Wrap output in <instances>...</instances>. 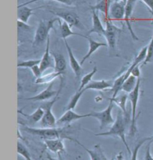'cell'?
Listing matches in <instances>:
<instances>
[{
    "instance_id": "7a4b0ae2",
    "label": "cell",
    "mask_w": 153,
    "mask_h": 160,
    "mask_svg": "<svg viewBox=\"0 0 153 160\" xmlns=\"http://www.w3.org/2000/svg\"><path fill=\"white\" fill-rule=\"evenodd\" d=\"M96 136H116L120 138L124 145L126 146V150L129 154H131V151L128 145L127 141L126 138V115L121 110L118 112L116 115V118L114 123L111 125V127L109 129L108 132H99L95 134Z\"/></svg>"
},
{
    "instance_id": "ac0fdd59",
    "label": "cell",
    "mask_w": 153,
    "mask_h": 160,
    "mask_svg": "<svg viewBox=\"0 0 153 160\" xmlns=\"http://www.w3.org/2000/svg\"><path fill=\"white\" fill-rule=\"evenodd\" d=\"M76 142L85 150V151L88 153L90 157H91V160H108V158L106 157V155L103 153L100 144H96L94 146V149L90 150L88 148H86L85 146H84L83 144H81L78 141L76 140Z\"/></svg>"
},
{
    "instance_id": "6da1fadb",
    "label": "cell",
    "mask_w": 153,
    "mask_h": 160,
    "mask_svg": "<svg viewBox=\"0 0 153 160\" xmlns=\"http://www.w3.org/2000/svg\"><path fill=\"white\" fill-rule=\"evenodd\" d=\"M22 130L25 131L28 134L34 136H38L43 140L47 139H68L76 142V139L71 138L67 135L66 128H56V127H42V128H34L31 127H22Z\"/></svg>"
},
{
    "instance_id": "836d02e7",
    "label": "cell",
    "mask_w": 153,
    "mask_h": 160,
    "mask_svg": "<svg viewBox=\"0 0 153 160\" xmlns=\"http://www.w3.org/2000/svg\"><path fill=\"white\" fill-rule=\"evenodd\" d=\"M41 59H32L20 62L17 64V68H32L36 65H39L41 64Z\"/></svg>"
},
{
    "instance_id": "44dd1931",
    "label": "cell",
    "mask_w": 153,
    "mask_h": 160,
    "mask_svg": "<svg viewBox=\"0 0 153 160\" xmlns=\"http://www.w3.org/2000/svg\"><path fill=\"white\" fill-rule=\"evenodd\" d=\"M147 49H148V47H147V46L143 47V48L141 49V51L139 52L138 55L135 57V60H134L133 62L131 63V64L129 66V68L126 70V71L124 73H125L126 79H127V78L129 77L130 75H131V70H132V69L135 68V67H136L137 65H140V64H141V63L144 62V61L146 58Z\"/></svg>"
},
{
    "instance_id": "f546056e",
    "label": "cell",
    "mask_w": 153,
    "mask_h": 160,
    "mask_svg": "<svg viewBox=\"0 0 153 160\" xmlns=\"http://www.w3.org/2000/svg\"><path fill=\"white\" fill-rule=\"evenodd\" d=\"M85 91H86L85 89H83V90H81V91L78 90L77 91H76L75 94H74L73 96L70 98V101H69L67 106L66 109L67 110H74L75 109L76 106H77L78 101H79L80 98H81L82 94H84V92H85Z\"/></svg>"
},
{
    "instance_id": "d4e9b609",
    "label": "cell",
    "mask_w": 153,
    "mask_h": 160,
    "mask_svg": "<svg viewBox=\"0 0 153 160\" xmlns=\"http://www.w3.org/2000/svg\"><path fill=\"white\" fill-rule=\"evenodd\" d=\"M112 2L113 0H101L99 2H96L95 5L91 6V9L96 11H100L105 14L106 19H108L109 8H110Z\"/></svg>"
},
{
    "instance_id": "74e56055",
    "label": "cell",
    "mask_w": 153,
    "mask_h": 160,
    "mask_svg": "<svg viewBox=\"0 0 153 160\" xmlns=\"http://www.w3.org/2000/svg\"><path fill=\"white\" fill-rule=\"evenodd\" d=\"M31 70H32V73H33L34 77H36V79L41 77L42 76V74H43V73H42V71L41 70V68H40V64L39 65H36V66L33 67L32 68H31Z\"/></svg>"
},
{
    "instance_id": "8992f818",
    "label": "cell",
    "mask_w": 153,
    "mask_h": 160,
    "mask_svg": "<svg viewBox=\"0 0 153 160\" xmlns=\"http://www.w3.org/2000/svg\"><path fill=\"white\" fill-rule=\"evenodd\" d=\"M141 79L137 80L136 87L134 90L129 94V100L131 102V127H130L129 136H134L137 132V108L138 100L140 98V93H141Z\"/></svg>"
},
{
    "instance_id": "d6986e66",
    "label": "cell",
    "mask_w": 153,
    "mask_h": 160,
    "mask_svg": "<svg viewBox=\"0 0 153 160\" xmlns=\"http://www.w3.org/2000/svg\"><path fill=\"white\" fill-rule=\"evenodd\" d=\"M87 41H88V46H89V49H88V51H87V52L86 53V55L85 56L82 58V59L81 60V62H80V64H81V65L82 66L83 65V64L85 63L86 61H87L88 58L91 57L92 55L96 51H97L98 49L100 48V47H108V45H107V43H102V42H98L96 41H94V40H93L91 38H90L89 36L87 37Z\"/></svg>"
},
{
    "instance_id": "1f68e13d",
    "label": "cell",
    "mask_w": 153,
    "mask_h": 160,
    "mask_svg": "<svg viewBox=\"0 0 153 160\" xmlns=\"http://www.w3.org/2000/svg\"><path fill=\"white\" fill-rule=\"evenodd\" d=\"M152 140V137H146V138H143L141 141H139L135 145V148H134L131 154V160H137V156H138V152L141 147L143 146V144H145L146 142H150Z\"/></svg>"
},
{
    "instance_id": "60d3db41",
    "label": "cell",
    "mask_w": 153,
    "mask_h": 160,
    "mask_svg": "<svg viewBox=\"0 0 153 160\" xmlns=\"http://www.w3.org/2000/svg\"><path fill=\"white\" fill-rule=\"evenodd\" d=\"M141 1L149 8V9L153 14V0H141Z\"/></svg>"
},
{
    "instance_id": "4dcf8cb0",
    "label": "cell",
    "mask_w": 153,
    "mask_h": 160,
    "mask_svg": "<svg viewBox=\"0 0 153 160\" xmlns=\"http://www.w3.org/2000/svg\"><path fill=\"white\" fill-rule=\"evenodd\" d=\"M96 72H97V67L95 66L94 68H93V69L92 70V71H91L90 73H87L86 75L84 76L81 79V84H80V86H79V88H78V90L79 91L83 90V89L85 88L92 81V78H93V77L95 75Z\"/></svg>"
},
{
    "instance_id": "d590c367",
    "label": "cell",
    "mask_w": 153,
    "mask_h": 160,
    "mask_svg": "<svg viewBox=\"0 0 153 160\" xmlns=\"http://www.w3.org/2000/svg\"><path fill=\"white\" fill-rule=\"evenodd\" d=\"M38 1H41V0H32V1H28L26 3L21 4V5H21V6H23V5H28V4L36 2H38ZM53 1L58 2L62 3V4H64V5H68V6H71V5H72V4H73L72 0H53Z\"/></svg>"
},
{
    "instance_id": "30bf717a",
    "label": "cell",
    "mask_w": 153,
    "mask_h": 160,
    "mask_svg": "<svg viewBox=\"0 0 153 160\" xmlns=\"http://www.w3.org/2000/svg\"><path fill=\"white\" fill-rule=\"evenodd\" d=\"M89 117H91L90 113L81 115V114L76 113L73 110H67L60 118L57 120V126L62 127L65 125H70L72 122Z\"/></svg>"
},
{
    "instance_id": "7bdbcfd3",
    "label": "cell",
    "mask_w": 153,
    "mask_h": 160,
    "mask_svg": "<svg viewBox=\"0 0 153 160\" xmlns=\"http://www.w3.org/2000/svg\"><path fill=\"white\" fill-rule=\"evenodd\" d=\"M120 1L124 2L126 3V2H127V0H113V2H120Z\"/></svg>"
},
{
    "instance_id": "7402d4cb",
    "label": "cell",
    "mask_w": 153,
    "mask_h": 160,
    "mask_svg": "<svg viewBox=\"0 0 153 160\" xmlns=\"http://www.w3.org/2000/svg\"><path fill=\"white\" fill-rule=\"evenodd\" d=\"M59 23V27H60V32H61V37L62 38L63 40L67 39V38L70 37V36H79V37L84 38H87L88 36L87 35H81V34L78 33H76V32H72V30L71 29V27L68 23H67L66 22L64 21L61 20L60 19V20L58 21Z\"/></svg>"
},
{
    "instance_id": "b9f144b4",
    "label": "cell",
    "mask_w": 153,
    "mask_h": 160,
    "mask_svg": "<svg viewBox=\"0 0 153 160\" xmlns=\"http://www.w3.org/2000/svg\"><path fill=\"white\" fill-rule=\"evenodd\" d=\"M58 159H55V158L52 157L49 153H47V159L49 160H64V159H63L62 157H61V154H58Z\"/></svg>"
},
{
    "instance_id": "9a60e30c",
    "label": "cell",
    "mask_w": 153,
    "mask_h": 160,
    "mask_svg": "<svg viewBox=\"0 0 153 160\" xmlns=\"http://www.w3.org/2000/svg\"><path fill=\"white\" fill-rule=\"evenodd\" d=\"M54 83L52 82L49 83V85L48 86L45 90L41 91V93L35 95V96L31 97V98H26L25 100H29V101H33V102H41V101H46L50 100L51 98H54L55 95L58 93V91H54L53 90L52 87Z\"/></svg>"
},
{
    "instance_id": "484cf974",
    "label": "cell",
    "mask_w": 153,
    "mask_h": 160,
    "mask_svg": "<svg viewBox=\"0 0 153 160\" xmlns=\"http://www.w3.org/2000/svg\"><path fill=\"white\" fill-rule=\"evenodd\" d=\"M129 100V94L124 92L122 94H118L116 98H109V100H111L114 102V103L117 105L120 108V110L126 115V102Z\"/></svg>"
},
{
    "instance_id": "8d00e7d4",
    "label": "cell",
    "mask_w": 153,
    "mask_h": 160,
    "mask_svg": "<svg viewBox=\"0 0 153 160\" xmlns=\"http://www.w3.org/2000/svg\"><path fill=\"white\" fill-rule=\"evenodd\" d=\"M17 26H18V30L19 32L20 31H30L32 30L33 27L32 26H30L28 23H26V22H21L20 20H17Z\"/></svg>"
},
{
    "instance_id": "603a6c76",
    "label": "cell",
    "mask_w": 153,
    "mask_h": 160,
    "mask_svg": "<svg viewBox=\"0 0 153 160\" xmlns=\"http://www.w3.org/2000/svg\"><path fill=\"white\" fill-rule=\"evenodd\" d=\"M55 62V71L64 74L67 69V61L64 55L59 52H52Z\"/></svg>"
},
{
    "instance_id": "ee69618b",
    "label": "cell",
    "mask_w": 153,
    "mask_h": 160,
    "mask_svg": "<svg viewBox=\"0 0 153 160\" xmlns=\"http://www.w3.org/2000/svg\"><path fill=\"white\" fill-rule=\"evenodd\" d=\"M95 1L96 2H99V1H101V0H95Z\"/></svg>"
},
{
    "instance_id": "52a82bcc",
    "label": "cell",
    "mask_w": 153,
    "mask_h": 160,
    "mask_svg": "<svg viewBox=\"0 0 153 160\" xmlns=\"http://www.w3.org/2000/svg\"><path fill=\"white\" fill-rule=\"evenodd\" d=\"M108 106H107L106 109L101 112H91V117L97 119L99 122V129L102 130L107 128L109 126L112 125L114 123L115 120L114 119L112 116V111L114 108V102L111 100H109Z\"/></svg>"
},
{
    "instance_id": "d6a6232c",
    "label": "cell",
    "mask_w": 153,
    "mask_h": 160,
    "mask_svg": "<svg viewBox=\"0 0 153 160\" xmlns=\"http://www.w3.org/2000/svg\"><path fill=\"white\" fill-rule=\"evenodd\" d=\"M17 153L22 156L25 160H32L30 153L28 152V149L20 141H18V142H17Z\"/></svg>"
},
{
    "instance_id": "3957f363",
    "label": "cell",
    "mask_w": 153,
    "mask_h": 160,
    "mask_svg": "<svg viewBox=\"0 0 153 160\" xmlns=\"http://www.w3.org/2000/svg\"><path fill=\"white\" fill-rule=\"evenodd\" d=\"M106 32L105 38L107 41V45L109 49V53L111 56H115L117 54V40L122 29L113 23L112 20L106 19Z\"/></svg>"
},
{
    "instance_id": "e0dca14e",
    "label": "cell",
    "mask_w": 153,
    "mask_h": 160,
    "mask_svg": "<svg viewBox=\"0 0 153 160\" xmlns=\"http://www.w3.org/2000/svg\"><path fill=\"white\" fill-rule=\"evenodd\" d=\"M111 81H107V80H92L88 85L85 88V91L93 90V91H105L111 90L113 86Z\"/></svg>"
},
{
    "instance_id": "ab89813d",
    "label": "cell",
    "mask_w": 153,
    "mask_h": 160,
    "mask_svg": "<svg viewBox=\"0 0 153 160\" xmlns=\"http://www.w3.org/2000/svg\"><path fill=\"white\" fill-rule=\"evenodd\" d=\"M131 75L134 76L137 79H139L141 77V70H140V65H137L136 67L133 68L131 72Z\"/></svg>"
},
{
    "instance_id": "5b68a950",
    "label": "cell",
    "mask_w": 153,
    "mask_h": 160,
    "mask_svg": "<svg viewBox=\"0 0 153 160\" xmlns=\"http://www.w3.org/2000/svg\"><path fill=\"white\" fill-rule=\"evenodd\" d=\"M60 18H56L51 19L49 20H41L38 24L35 34L34 36L33 47H40L41 44L44 43L45 41H47L48 38L49 36V32L54 28V23L55 22H58Z\"/></svg>"
},
{
    "instance_id": "2e32d148",
    "label": "cell",
    "mask_w": 153,
    "mask_h": 160,
    "mask_svg": "<svg viewBox=\"0 0 153 160\" xmlns=\"http://www.w3.org/2000/svg\"><path fill=\"white\" fill-rule=\"evenodd\" d=\"M44 141L46 147L49 151L56 154H61L65 153V147L62 138L56 139H47Z\"/></svg>"
},
{
    "instance_id": "ba28073f",
    "label": "cell",
    "mask_w": 153,
    "mask_h": 160,
    "mask_svg": "<svg viewBox=\"0 0 153 160\" xmlns=\"http://www.w3.org/2000/svg\"><path fill=\"white\" fill-rule=\"evenodd\" d=\"M49 11L55 16H57V18H60L61 20L68 23L70 27H75L81 30L85 29V26L82 25L77 14L73 11L64 10V9H54V11L49 10Z\"/></svg>"
},
{
    "instance_id": "277c9868",
    "label": "cell",
    "mask_w": 153,
    "mask_h": 160,
    "mask_svg": "<svg viewBox=\"0 0 153 160\" xmlns=\"http://www.w3.org/2000/svg\"><path fill=\"white\" fill-rule=\"evenodd\" d=\"M63 85H64V82H63V79H61L60 88L55 97H54L52 100L46 102L41 106L44 110V115L41 121V125L43 127H55L57 126V119L55 118L52 112V107L60 97L61 90L63 88Z\"/></svg>"
},
{
    "instance_id": "4316f807",
    "label": "cell",
    "mask_w": 153,
    "mask_h": 160,
    "mask_svg": "<svg viewBox=\"0 0 153 160\" xmlns=\"http://www.w3.org/2000/svg\"><path fill=\"white\" fill-rule=\"evenodd\" d=\"M63 73H58V72H52V73L46 74V75H42L41 77L37 78L35 80V83L38 85H42V84H48L52 83L54 82V80L57 78L62 76Z\"/></svg>"
},
{
    "instance_id": "bcb514c9",
    "label": "cell",
    "mask_w": 153,
    "mask_h": 160,
    "mask_svg": "<svg viewBox=\"0 0 153 160\" xmlns=\"http://www.w3.org/2000/svg\"><path fill=\"white\" fill-rule=\"evenodd\" d=\"M111 160H115V158H114H114H113V159H112Z\"/></svg>"
},
{
    "instance_id": "83f0119b",
    "label": "cell",
    "mask_w": 153,
    "mask_h": 160,
    "mask_svg": "<svg viewBox=\"0 0 153 160\" xmlns=\"http://www.w3.org/2000/svg\"><path fill=\"white\" fill-rule=\"evenodd\" d=\"M126 80L125 73L122 74L120 77H118L116 79L114 80V83H113V86L111 88V91H113V95L111 98H114L119 94V93L122 91V85H123L124 82Z\"/></svg>"
},
{
    "instance_id": "4fadbf2b",
    "label": "cell",
    "mask_w": 153,
    "mask_h": 160,
    "mask_svg": "<svg viewBox=\"0 0 153 160\" xmlns=\"http://www.w3.org/2000/svg\"><path fill=\"white\" fill-rule=\"evenodd\" d=\"M64 42L65 47H66L67 51V53H68L69 62H70V68H71V69L72 70V71H73L74 74H75L76 77L77 78V79H78V78L81 77L82 70L83 69H82L81 64L78 62V60L76 59L75 56H74L71 47H70V45H69L67 39H64Z\"/></svg>"
},
{
    "instance_id": "5bb4252c",
    "label": "cell",
    "mask_w": 153,
    "mask_h": 160,
    "mask_svg": "<svg viewBox=\"0 0 153 160\" xmlns=\"http://www.w3.org/2000/svg\"><path fill=\"white\" fill-rule=\"evenodd\" d=\"M92 11V28L87 33V36H89L91 34L95 33L99 36H104L105 32H106V27L103 26L99 18L98 11L91 10Z\"/></svg>"
},
{
    "instance_id": "e575fe53",
    "label": "cell",
    "mask_w": 153,
    "mask_h": 160,
    "mask_svg": "<svg viewBox=\"0 0 153 160\" xmlns=\"http://www.w3.org/2000/svg\"><path fill=\"white\" fill-rule=\"evenodd\" d=\"M148 49H147V55L146 58L145 59L144 62H143V64H146L148 63L152 62L153 60V33L152 35V38H151V41L148 45Z\"/></svg>"
},
{
    "instance_id": "9c48e42d",
    "label": "cell",
    "mask_w": 153,
    "mask_h": 160,
    "mask_svg": "<svg viewBox=\"0 0 153 160\" xmlns=\"http://www.w3.org/2000/svg\"><path fill=\"white\" fill-rule=\"evenodd\" d=\"M126 2H112L109 8L108 19L111 20H122L125 18Z\"/></svg>"
},
{
    "instance_id": "f35d334b",
    "label": "cell",
    "mask_w": 153,
    "mask_h": 160,
    "mask_svg": "<svg viewBox=\"0 0 153 160\" xmlns=\"http://www.w3.org/2000/svg\"><path fill=\"white\" fill-rule=\"evenodd\" d=\"M152 141H150V142L148 143V145H147L146 149L144 160H153V157L151 154V144H152Z\"/></svg>"
},
{
    "instance_id": "7c38bea8",
    "label": "cell",
    "mask_w": 153,
    "mask_h": 160,
    "mask_svg": "<svg viewBox=\"0 0 153 160\" xmlns=\"http://www.w3.org/2000/svg\"><path fill=\"white\" fill-rule=\"evenodd\" d=\"M40 68H41L42 73H43L47 69L55 68L54 58H53L52 55L50 52V38H49V36L47 39L45 52L41 58Z\"/></svg>"
},
{
    "instance_id": "ffe728a7",
    "label": "cell",
    "mask_w": 153,
    "mask_h": 160,
    "mask_svg": "<svg viewBox=\"0 0 153 160\" xmlns=\"http://www.w3.org/2000/svg\"><path fill=\"white\" fill-rule=\"evenodd\" d=\"M19 114H20L21 115H22L26 119V121H28V123L31 124H34V123H37L38 122H40L43 118V115H44V110L41 107L37 108V109L34 111L33 113L31 114V115H28V114L24 113L22 112V110H18Z\"/></svg>"
},
{
    "instance_id": "f6af8a7d",
    "label": "cell",
    "mask_w": 153,
    "mask_h": 160,
    "mask_svg": "<svg viewBox=\"0 0 153 160\" xmlns=\"http://www.w3.org/2000/svg\"><path fill=\"white\" fill-rule=\"evenodd\" d=\"M151 141H152V142H153V136H152V140H151Z\"/></svg>"
},
{
    "instance_id": "cb8c5ba5",
    "label": "cell",
    "mask_w": 153,
    "mask_h": 160,
    "mask_svg": "<svg viewBox=\"0 0 153 160\" xmlns=\"http://www.w3.org/2000/svg\"><path fill=\"white\" fill-rule=\"evenodd\" d=\"M17 8H18V10H17V18H18V20H17L28 23L31 16L33 14L34 9L30 8L27 5L21 6L20 5L17 6Z\"/></svg>"
},
{
    "instance_id": "7dc6e473",
    "label": "cell",
    "mask_w": 153,
    "mask_h": 160,
    "mask_svg": "<svg viewBox=\"0 0 153 160\" xmlns=\"http://www.w3.org/2000/svg\"><path fill=\"white\" fill-rule=\"evenodd\" d=\"M29 1H32V0H29Z\"/></svg>"
},
{
    "instance_id": "8fae6325",
    "label": "cell",
    "mask_w": 153,
    "mask_h": 160,
    "mask_svg": "<svg viewBox=\"0 0 153 160\" xmlns=\"http://www.w3.org/2000/svg\"><path fill=\"white\" fill-rule=\"evenodd\" d=\"M137 0H127L126 4V11H125V18H124V21H125L126 26H127L128 29L129 30L130 33H131V38L135 40V41H138V37L135 35V32L132 29L131 27V15L133 14L134 8H135V5H136Z\"/></svg>"
},
{
    "instance_id": "f1b7e54d",
    "label": "cell",
    "mask_w": 153,
    "mask_h": 160,
    "mask_svg": "<svg viewBox=\"0 0 153 160\" xmlns=\"http://www.w3.org/2000/svg\"><path fill=\"white\" fill-rule=\"evenodd\" d=\"M137 80H138L137 78L134 77L132 75H130L129 77L125 80V82H124L123 85H122V91L127 93V94H129V93L131 92V91L135 88V87H136Z\"/></svg>"
}]
</instances>
